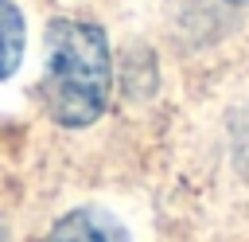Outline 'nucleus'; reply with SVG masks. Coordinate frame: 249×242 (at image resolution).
Masks as SVG:
<instances>
[{"instance_id":"nucleus-2","label":"nucleus","mask_w":249,"mask_h":242,"mask_svg":"<svg viewBox=\"0 0 249 242\" xmlns=\"http://www.w3.org/2000/svg\"><path fill=\"white\" fill-rule=\"evenodd\" d=\"M47 242H132L128 230L121 226V219H113L109 211H70L54 222V230L47 234Z\"/></svg>"},{"instance_id":"nucleus-4","label":"nucleus","mask_w":249,"mask_h":242,"mask_svg":"<svg viewBox=\"0 0 249 242\" xmlns=\"http://www.w3.org/2000/svg\"><path fill=\"white\" fill-rule=\"evenodd\" d=\"M230 4H249V0H230Z\"/></svg>"},{"instance_id":"nucleus-5","label":"nucleus","mask_w":249,"mask_h":242,"mask_svg":"<svg viewBox=\"0 0 249 242\" xmlns=\"http://www.w3.org/2000/svg\"><path fill=\"white\" fill-rule=\"evenodd\" d=\"M0 242H4V226H0Z\"/></svg>"},{"instance_id":"nucleus-3","label":"nucleus","mask_w":249,"mask_h":242,"mask_svg":"<svg viewBox=\"0 0 249 242\" xmlns=\"http://www.w3.org/2000/svg\"><path fill=\"white\" fill-rule=\"evenodd\" d=\"M23 16L12 0H0V78H8L23 59Z\"/></svg>"},{"instance_id":"nucleus-1","label":"nucleus","mask_w":249,"mask_h":242,"mask_svg":"<svg viewBox=\"0 0 249 242\" xmlns=\"http://www.w3.org/2000/svg\"><path fill=\"white\" fill-rule=\"evenodd\" d=\"M43 105L66 125H93L109 105V43L97 23L54 20L47 27V66H43Z\"/></svg>"}]
</instances>
